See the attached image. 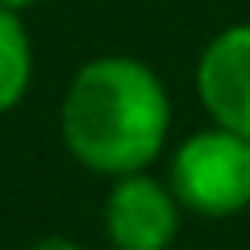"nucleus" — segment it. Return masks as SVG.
Wrapping results in <instances>:
<instances>
[{"instance_id":"nucleus-1","label":"nucleus","mask_w":250,"mask_h":250,"mask_svg":"<svg viewBox=\"0 0 250 250\" xmlns=\"http://www.w3.org/2000/svg\"><path fill=\"white\" fill-rule=\"evenodd\" d=\"M171 92L134 54H96L80 62L59 100V138L83 171L121 179L150 171L171 138Z\"/></svg>"},{"instance_id":"nucleus-2","label":"nucleus","mask_w":250,"mask_h":250,"mask_svg":"<svg viewBox=\"0 0 250 250\" xmlns=\"http://www.w3.org/2000/svg\"><path fill=\"white\" fill-rule=\"evenodd\" d=\"M167 184L184 213L229 221L250 208V138L208 121L171 150Z\"/></svg>"},{"instance_id":"nucleus-3","label":"nucleus","mask_w":250,"mask_h":250,"mask_svg":"<svg viewBox=\"0 0 250 250\" xmlns=\"http://www.w3.org/2000/svg\"><path fill=\"white\" fill-rule=\"evenodd\" d=\"M184 217L188 213L167 179H154L150 171L108 179L100 225L113 250H171Z\"/></svg>"},{"instance_id":"nucleus-4","label":"nucleus","mask_w":250,"mask_h":250,"mask_svg":"<svg viewBox=\"0 0 250 250\" xmlns=\"http://www.w3.org/2000/svg\"><path fill=\"white\" fill-rule=\"evenodd\" d=\"M192 83L208 121L250 138V21H233L208 38Z\"/></svg>"},{"instance_id":"nucleus-5","label":"nucleus","mask_w":250,"mask_h":250,"mask_svg":"<svg viewBox=\"0 0 250 250\" xmlns=\"http://www.w3.org/2000/svg\"><path fill=\"white\" fill-rule=\"evenodd\" d=\"M34 88V42L25 13L0 4V117H9Z\"/></svg>"},{"instance_id":"nucleus-6","label":"nucleus","mask_w":250,"mask_h":250,"mask_svg":"<svg viewBox=\"0 0 250 250\" xmlns=\"http://www.w3.org/2000/svg\"><path fill=\"white\" fill-rule=\"evenodd\" d=\"M34 250H83V246L71 242V238H62V233H50V238H38Z\"/></svg>"},{"instance_id":"nucleus-7","label":"nucleus","mask_w":250,"mask_h":250,"mask_svg":"<svg viewBox=\"0 0 250 250\" xmlns=\"http://www.w3.org/2000/svg\"><path fill=\"white\" fill-rule=\"evenodd\" d=\"M0 4H9V9H17V13H29V9H38V4H46V0H0Z\"/></svg>"}]
</instances>
